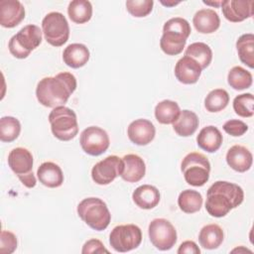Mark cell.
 Segmentation results:
<instances>
[{
    "mask_svg": "<svg viewBox=\"0 0 254 254\" xmlns=\"http://www.w3.org/2000/svg\"><path fill=\"white\" fill-rule=\"evenodd\" d=\"M76 89L75 76L66 71L42 78L36 88L38 101L46 107L63 106Z\"/></svg>",
    "mask_w": 254,
    "mask_h": 254,
    "instance_id": "1",
    "label": "cell"
},
{
    "mask_svg": "<svg viewBox=\"0 0 254 254\" xmlns=\"http://www.w3.org/2000/svg\"><path fill=\"white\" fill-rule=\"evenodd\" d=\"M244 198V191L236 184L217 181L206 192L205 209L214 217L225 216L232 208L240 205Z\"/></svg>",
    "mask_w": 254,
    "mask_h": 254,
    "instance_id": "2",
    "label": "cell"
},
{
    "mask_svg": "<svg viewBox=\"0 0 254 254\" xmlns=\"http://www.w3.org/2000/svg\"><path fill=\"white\" fill-rule=\"evenodd\" d=\"M190 32V25L186 19L175 17L168 20L164 24L163 35L160 40L162 51L169 56H177L181 54Z\"/></svg>",
    "mask_w": 254,
    "mask_h": 254,
    "instance_id": "3",
    "label": "cell"
},
{
    "mask_svg": "<svg viewBox=\"0 0 254 254\" xmlns=\"http://www.w3.org/2000/svg\"><path fill=\"white\" fill-rule=\"evenodd\" d=\"M77 214L90 228L101 231L107 228L111 220L106 203L98 197H86L77 205Z\"/></svg>",
    "mask_w": 254,
    "mask_h": 254,
    "instance_id": "4",
    "label": "cell"
},
{
    "mask_svg": "<svg viewBox=\"0 0 254 254\" xmlns=\"http://www.w3.org/2000/svg\"><path fill=\"white\" fill-rule=\"evenodd\" d=\"M52 133L61 141H69L78 133V123L74 111L65 106L53 108L49 114Z\"/></svg>",
    "mask_w": 254,
    "mask_h": 254,
    "instance_id": "5",
    "label": "cell"
},
{
    "mask_svg": "<svg viewBox=\"0 0 254 254\" xmlns=\"http://www.w3.org/2000/svg\"><path fill=\"white\" fill-rule=\"evenodd\" d=\"M181 170L189 185L202 187L209 179L210 164L203 154L191 152L183 159Z\"/></svg>",
    "mask_w": 254,
    "mask_h": 254,
    "instance_id": "6",
    "label": "cell"
},
{
    "mask_svg": "<svg viewBox=\"0 0 254 254\" xmlns=\"http://www.w3.org/2000/svg\"><path fill=\"white\" fill-rule=\"evenodd\" d=\"M42 33L37 25L30 24L22 28L9 41L11 55L17 59H26L42 43Z\"/></svg>",
    "mask_w": 254,
    "mask_h": 254,
    "instance_id": "7",
    "label": "cell"
},
{
    "mask_svg": "<svg viewBox=\"0 0 254 254\" xmlns=\"http://www.w3.org/2000/svg\"><path fill=\"white\" fill-rule=\"evenodd\" d=\"M8 165L25 187L32 189L36 186L37 180L33 173V156L28 149L14 148L8 155Z\"/></svg>",
    "mask_w": 254,
    "mask_h": 254,
    "instance_id": "8",
    "label": "cell"
},
{
    "mask_svg": "<svg viewBox=\"0 0 254 254\" xmlns=\"http://www.w3.org/2000/svg\"><path fill=\"white\" fill-rule=\"evenodd\" d=\"M42 29L45 40L54 47H61L65 44L69 37V26L60 12L47 14L42 21Z\"/></svg>",
    "mask_w": 254,
    "mask_h": 254,
    "instance_id": "9",
    "label": "cell"
},
{
    "mask_svg": "<svg viewBox=\"0 0 254 254\" xmlns=\"http://www.w3.org/2000/svg\"><path fill=\"white\" fill-rule=\"evenodd\" d=\"M142 241V231L135 224L115 226L109 235V243L117 252H128L137 248Z\"/></svg>",
    "mask_w": 254,
    "mask_h": 254,
    "instance_id": "10",
    "label": "cell"
},
{
    "mask_svg": "<svg viewBox=\"0 0 254 254\" xmlns=\"http://www.w3.org/2000/svg\"><path fill=\"white\" fill-rule=\"evenodd\" d=\"M148 233L151 243L161 251L170 250L177 242V230L165 218L153 219L149 224Z\"/></svg>",
    "mask_w": 254,
    "mask_h": 254,
    "instance_id": "11",
    "label": "cell"
},
{
    "mask_svg": "<svg viewBox=\"0 0 254 254\" xmlns=\"http://www.w3.org/2000/svg\"><path fill=\"white\" fill-rule=\"evenodd\" d=\"M79 143L86 154L99 156L108 149L110 140L105 130L98 126H89L81 132Z\"/></svg>",
    "mask_w": 254,
    "mask_h": 254,
    "instance_id": "12",
    "label": "cell"
},
{
    "mask_svg": "<svg viewBox=\"0 0 254 254\" xmlns=\"http://www.w3.org/2000/svg\"><path fill=\"white\" fill-rule=\"evenodd\" d=\"M123 171V160L115 155L106 157L96 163L91 170V178L93 182L100 186L109 185Z\"/></svg>",
    "mask_w": 254,
    "mask_h": 254,
    "instance_id": "13",
    "label": "cell"
},
{
    "mask_svg": "<svg viewBox=\"0 0 254 254\" xmlns=\"http://www.w3.org/2000/svg\"><path fill=\"white\" fill-rule=\"evenodd\" d=\"M253 4L252 0H224L221 3L222 14L230 22H242L253 16Z\"/></svg>",
    "mask_w": 254,
    "mask_h": 254,
    "instance_id": "14",
    "label": "cell"
},
{
    "mask_svg": "<svg viewBox=\"0 0 254 254\" xmlns=\"http://www.w3.org/2000/svg\"><path fill=\"white\" fill-rule=\"evenodd\" d=\"M156 129L154 124L148 119H136L132 121L127 129L130 141L139 146L148 145L155 138Z\"/></svg>",
    "mask_w": 254,
    "mask_h": 254,
    "instance_id": "15",
    "label": "cell"
},
{
    "mask_svg": "<svg viewBox=\"0 0 254 254\" xmlns=\"http://www.w3.org/2000/svg\"><path fill=\"white\" fill-rule=\"evenodd\" d=\"M25 18V8L18 0L0 1V24L4 28H14Z\"/></svg>",
    "mask_w": 254,
    "mask_h": 254,
    "instance_id": "16",
    "label": "cell"
},
{
    "mask_svg": "<svg viewBox=\"0 0 254 254\" xmlns=\"http://www.w3.org/2000/svg\"><path fill=\"white\" fill-rule=\"evenodd\" d=\"M201 70L202 68L197 62L188 56L180 59L175 65V75L184 84L195 83L201 74Z\"/></svg>",
    "mask_w": 254,
    "mask_h": 254,
    "instance_id": "17",
    "label": "cell"
},
{
    "mask_svg": "<svg viewBox=\"0 0 254 254\" xmlns=\"http://www.w3.org/2000/svg\"><path fill=\"white\" fill-rule=\"evenodd\" d=\"M123 171L121 178L128 183H137L142 180L146 173L144 160L135 154H127L123 158Z\"/></svg>",
    "mask_w": 254,
    "mask_h": 254,
    "instance_id": "18",
    "label": "cell"
},
{
    "mask_svg": "<svg viewBox=\"0 0 254 254\" xmlns=\"http://www.w3.org/2000/svg\"><path fill=\"white\" fill-rule=\"evenodd\" d=\"M226 162L232 170L244 173L251 168L253 156L246 147L234 145L227 151Z\"/></svg>",
    "mask_w": 254,
    "mask_h": 254,
    "instance_id": "19",
    "label": "cell"
},
{
    "mask_svg": "<svg viewBox=\"0 0 254 254\" xmlns=\"http://www.w3.org/2000/svg\"><path fill=\"white\" fill-rule=\"evenodd\" d=\"M192 24L198 33L211 34L219 28L220 19L214 10L201 9L194 14Z\"/></svg>",
    "mask_w": 254,
    "mask_h": 254,
    "instance_id": "20",
    "label": "cell"
},
{
    "mask_svg": "<svg viewBox=\"0 0 254 254\" xmlns=\"http://www.w3.org/2000/svg\"><path fill=\"white\" fill-rule=\"evenodd\" d=\"M37 176L40 183L48 188H59L64 183V174L61 167L53 162L41 164Z\"/></svg>",
    "mask_w": 254,
    "mask_h": 254,
    "instance_id": "21",
    "label": "cell"
},
{
    "mask_svg": "<svg viewBox=\"0 0 254 254\" xmlns=\"http://www.w3.org/2000/svg\"><path fill=\"white\" fill-rule=\"evenodd\" d=\"M134 203L142 209H152L160 201L159 190L151 185H142L132 193Z\"/></svg>",
    "mask_w": 254,
    "mask_h": 254,
    "instance_id": "22",
    "label": "cell"
},
{
    "mask_svg": "<svg viewBox=\"0 0 254 254\" xmlns=\"http://www.w3.org/2000/svg\"><path fill=\"white\" fill-rule=\"evenodd\" d=\"M89 51L83 44H70L63 53V60L64 64L72 68H79L87 64L89 60Z\"/></svg>",
    "mask_w": 254,
    "mask_h": 254,
    "instance_id": "23",
    "label": "cell"
},
{
    "mask_svg": "<svg viewBox=\"0 0 254 254\" xmlns=\"http://www.w3.org/2000/svg\"><path fill=\"white\" fill-rule=\"evenodd\" d=\"M222 134L216 127L212 125L203 127L196 137L198 147L208 153L217 151L222 144Z\"/></svg>",
    "mask_w": 254,
    "mask_h": 254,
    "instance_id": "24",
    "label": "cell"
},
{
    "mask_svg": "<svg viewBox=\"0 0 254 254\" xmlns=\"http://www.w3.org/2000/svg\"><path fill=\"white\" fill-rule=\"evenodd\" d=\"M198 124L197 115L193 111L185 109L180 112L177 120L173 123V128L179 136L189 137L196 131Z\"/></svg>",
    "mask_w": 254,
    "mask_h": 254,
    "instance_id": "25",
    "label": "cell"
},
{
    "mask_svg": "<svg viewBox=\"0 0 254 254\" xmlns=\"http://www.w3.org/2000/svg\"><path fill=\"white\" fill-rule=\"evenodd\" d=\"M224 238L222 228L217 224H207L203 226L198 234V241L204 249L212 250L218 248Z\"/></svg>",
    "mask_w": 254,
    "mask_h": 254,
    "instance_id": "26",
    "label": "cell"
},
{
    "mask_svg": "<svg viewBox=\"0 0 254 254\" xmlns=\"http://www.w3.org/2000/svg\"><path fill=\"white\" fill-rule=\"evenodd\" d=\"M180 106L177 102L165 99L155 107V117L161 124H173L180 115Z\"/></svg>",
    "mask_w": 254,
    "mask_h": 254,
    "instance_id": "27",
    "label": "cell"
},
{
    "mask_svg": "<svg viewBox=\"0 0 254 254\" xmlns=\"http://www.w3.org/2000/svg\"><path fill=\"white\" fill-rule=\"evenodd\" d=\"M67 14L73 23L84 24L91 19V3L86 0H73L68 4Z\"/></svg>",
    "mask_w": 254,
    "mask_h": 254,
    "instance_id": "28",
    "label": "cell"
},
{
    "mask_svg": "<svg viewBox=\"0 0 254 254\" xmlns=\"http://www.w3.org/2000/svg\"><path fill=\"white\" fill-rule=\"evenodd\" d=\"M236 49L240 61L250 68L254 67V35H241L236 42Z\"/></svg>",
    "mask_w": 254,
    "mask_h": 254,
    "instance_id": "29",
    "label": "cell"
},
{
    "mask_svg": "<svg viewBox=\"0 0 254 254\" xmlns=\"http://www.w3.org/2000/svg\"><path fill=\"white\" fill-rule=\"evenodd\" d=\"M185 56L193 59L203 69L211 63L212 51L208 45L201 42H195L187 48L185 51Z\"/></svg>",
    "mask_w": 254,
    "mask_h": 254,
    "instance_id": "30",
    "label": "cell"
},
{
    "mask_svg": "<svg viewBox=\"0 0 254 254\" xmlns=\"http://www.w3.org/2000/svg\"><path fill=\"white\" fill-rule=\"evenodd\" d=\"M178 204L182 211L186 213H194L201 208L202 196L196 190H185L178 197Z\"/></svg>",
    "mask_w": 254,
    "mask_h": 254,
    "instance_id": "31",
    "label": "cell"
},
{
    "mask_svg": "<svg viewBox=\"0 0 254 254\" xmlns=\"http://www.w3.org/2000/svg\"><path fill=\"white\" fill-rule=\"evenodd\" d=\"M252 74L242 66H233L227 75L228 84L235 90L249 88L252 84Z\"/></svg>",
    "mask_w": 254,
    "mask_h": 254,
    "instance_id": "32",
    "label": "cell"
},
{
    "mask_svg": "<svg viewBox=\"0 0 254 254\" xmlns=\"http://www.w3.org/2000/svg\"><path fill=\"white\" fill-rule=\"evenodd\" d=\"M229 103V94L225 89L216 88L211 90L204 99V106L209 112L223 110Z\"/></svg>",
    "mask_w": 254,
    "mask_h": 254,
    "instance_id": "33",
    "label": "cell"
},
{
    "mask_svg": "<svg viewBox=\"0 0 254 254\" xmlns=\"http://www.w3.org/2000/svg\"><path fill=\"white\" fill-rule=\"evenodd\" d=\"M21 132L19 120L12 116H4L0 119V140L2 142H13Z\"/></svg>",
    "mask_w": 254,
    "mask_h": 254,
    "instance_id": "34",
    "label": "cell"
},
{
    "mask_svg": "<svg viewBox=\"0 0 254 254\" xmlns=\"http://www.w3.org/2000/svg\"><path fill=\"white\" fill-rule=\"evenodd\" d=\"M233 109L241 117H251L254 114V96L252 93H242L233 99Z\"/></svg>",
    "mask_w": 254,
    "mask_h": 254,
    "instance_id": "35",
    "label": "cell"
},
{
    "mask_svg": "<svg viewBox=\"0 0 254 254\" xmlns=\"http://www.w3.org/2000/svg\"><path fill=\"white\" fill-rule=\"evenodd\" d=\"M154 1L152 0H128L126 1L127 11L134 17H146L152 12Z\"/></svg>",
    "mask_w": 254,
    "mask_h": 254,
    "instance_id": "36",
    "label": "cell"
},
{
    "mask_svg": "<svg viewBox=\"0 0 254 254\" xmlns=\"http://www.w3.org/2000/svg\"><path fill=\"white\" fill-rule=\"evenodd\" d=\"M17 248V237L14 233L2 230L0 235V253L11 254Z\"/></svg>",
    "mask_w": 254,
    "mask_h": 254,
    "instance_id": "37",
    "label": "cell"
},
{
    "mask_svg": "<svg viewBox=\"0 0 254 254\" xmlns=\"http://www.w3.org/2000/svg\"><path fill=\"white\" fill-rule=\"evenodd\" d=\"M223 130L234 137L242 136L248 130V126L241 120L238 119H230L226 121L223 125Z\"/></svg>",
    "mask_w": 254,
    "mask_h": 254,
    "instance_id": "38",
    "label": "cell"
},
{
    "mask_svg": "<svg viewBox=\"0 0 254 254\" xmlns=\"http://www.w3.org/2000/svg\"><path fill=\"white\" fill-rule=\"evenodd\" d=\"M81 252L83 254H87V253H103V252L108 253L109 251L104 247L103 243L100 240L92 238L84 243Z\"/></svg>",
    "mask_w": 254,
    "mask_h": 254,
    "instance_id": "39",
    "label": "cell"
},
{
    "mask_svg": "<svg viewBox=\"0 0 254 254\" xmlns=\"http://www.w3.org/2000/svg\"><path fill=\"white\" fill-rule=\"evenodd\" d=\"M178 253L179 254H183V253H188V254H199L200 253V249L198 248V246L195 244V242L191 241V240H187L184 241L179 249H178Z\"/></svg>",
    "mask_w": 254,
    "mask_h": 254,
    "instance_id": "40",
    "label": "cell"
},
{
    "mask_svg": "<svg viewBox=\"0 0 254 254\" xmlns=\"http://www.w3.org/2000/svg\"><path fill=\"white\" fill-rule=\"evenodd\" d=\"M204 4H206V5H211V6H215V7H219V6H221V3H222V1H216V2H208V1H202Z\"/></svg>",
    "mask_w": 254,
    "mask_h": 254,
    "instance_id": "41",
    "label": "cell"
},
{
    "mask_svg": "<svg viewBox=\"0 0 254 254\" xmlns=\"http://www.w3.org/2000/svg\"><path fill=\"white\" fill-rule=\"evenodd\" d=\"M161 3L163 5H166V6H175V5L179 4L180 2H164V1H161Z\"/></svg>",
    "mask_w": 254,
    "mask_h": 254,
    "instance_id": "42",
    "label": "cell"
}]
</instances>
